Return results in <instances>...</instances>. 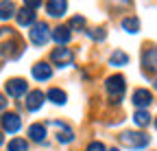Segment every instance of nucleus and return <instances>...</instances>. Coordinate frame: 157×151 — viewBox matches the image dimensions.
Instances as JSON below:
<instances>
[{
  "label": "nucleus",
  "mask_w": 157,
  "mask_h": 151,
  "mask_svg": "<svg viewBox=\"0 0 157 151\" xmlns=\"http://www.w3.org/2000/svg\"><path fill=\"white\" fill-rule=\"evenodd\" d=\"M44 99H46V94H44L42 90H33V92L26 94V107H29L31 112H37L39 107L44 105Z\"/></svg>",
  "instance_id": "obj_9"
},
{
  "label": "nucleus",
  "mask_w": 157,
  "mask_h": 151,
  "mask_svg": "<svg viewBox=\"0 0 157 151\" xmlns=\"http://www.w3.org/2000/svg\"><path fill=\"white\" fill-rule=\"evenodd\" d=\"M155 90H157V79H155Z\"/></svg>",
  "instance_id": "obj_29"
},
{
  "label": "nucleus",
  "mask_w": 157,
  "mask_h": 151,
  "mask_svg": "<svg viewBox=\"0 0 157 151\" xmlns=\"http://www.w3.org/2000/svg\"><path fill=\"white\" fill-rule=\"evenodd\" d=\"M59 129H61V131H59V136H57V140L59 142H72V138H74V131L70 129V127H66L63 123H55Z\"/></svg>",
  "instance_id": "obj_17"
},
{
  "label": "nucleus",
  "mask_w": 157,
  "mask_h": 151,
  "mask_svg": "<svg viewBox=\"0 0 157 151\" xmlns=\"http://www.w3.org/2000/svg\"><path fill=\"white\" fill-rule=\"evenodd\" d=\"M0 125H2V129L7 134H17L20 127H22V118H20L15 112H5L2 118H0Z\"/></svg>",
  "instance_id": "obj_4"
},
{
  "label": "nucleus",
  "mask_w": 157,
  "mask_h": 151,
  "mask_svg": "<svg viewBox=\"0 0 157 151\" xmlns=\"http://www.w3.org/2000/svg\"><path fill=\"white\" fill-rule=\"evenodd\" d=\"M68 29L70 31H83L85 29V18L83 15H74L70 20V24H68Z\"/></svg>",
  "instance_id": "obj_22"
},
{
  "label": "nucleus",
  "mask_w": 157,
  "mask_h": 151,
  "mask_svg": "<svg viewBox=\"0 0 157 151\" xmlns=\"http://www.w3.org/2000/svg\"><path fill=\"white\" fill-rule=\"evenodd\" d=\"M105 90L109 92V97H111L113 103H120L122 94H124V90H127L124 77H122V74H111V77L105 81Z\"/></svg>",
  "instance_id": "obj_1"
},
{
  "label": "nucleus",
  "mask_w": 157,
  "mask_h": 151,
  "mask_svg": "<svg viewBox=\"0 0 157 151\" xmlns=\"http://www.w3.org/2000/svg\"><path fill=\"white\" fill-rule=\"evenodd\" d=\"M39 5H42V0H24V7H26V9H33V11H35Z\"/></svg>",
  "instance_id": "obj_25"
},
{
  "label": "nucleus",
  "mask_w": 157,
  "mask_h": 151,
  "mask_svg": "<svg viewBox=\"0 0 157 151\" xmlns=\"http://www.w3.org/2000/svg\"><path fill=\"white\" fill-rule=\"evenodd\" d=\"M50 64L66 68L68 64H72V50H70V48H63V46L52 48V53H50Z\"/></svg>",
  "instance_id": "obj_5"
},
{
  "label": "nucleus",
  "mask_w": 157,
  "mask_h": 151,
  "mask_svg": "<svg viewBox=\"0 0 157 151\" xmlns=\"http://www.w3.org/2000/svg\"><path fill=\"white\" fill-rule=\"evenodd\" d=\"M151 103H153V94H151L148 90H144V88H137V90L133 92V105H135V107L144 109V107H148Z\"/></svg>",
  "instance_id": "obj_7"
},
{
  "label": "nucleus",
  "mask_w": 157,
  "mask_h": 151,
  "mask_svg": "<svg viewBox=\"0 0 157 151\" xmlns=\"http://www.w3.org/2000/svg\"><path fill=\"white\" fill-rule=\"evenodd\" d=\"M9 151H29V142L24 138H13L9 142Z\"/></svg>",
  "instance_id": "obj_21"
},
{
  "label": "nucleus",
  "mask_w": 157,
  "mask_h": 151,
  "mask_svg": "<svg viewBox=\"0 0 157 151\" xmlns=\"http://www.w3.org/2000/svg\"><path fill=\"white\" fill-rule=\"evenodd\" d=\"M87 35L92 37V40H96V42H98V40H105V31H103V29H94V31H87Z\"/></svg>",
  "instance_id": "obj_24"
},
{
  "label": "nucleus",
  "mask_w": 157,
  "mask_h": 151,
  "mask_svg": "<svg viewBox=\"0 0 157 151\" xmlns=\"http://www.w3.org/2000/svg\"><path fill=\"white\" fill-rule=\"evenodd\" d=\"M109 151H118V149H109Z\"/></svg>",
  "instance_id": "obj_30"
},
{
  "label": "nucleus",
  "mask_w": 157,
  "mask_h": 151,
  "mask_svg": "<svg viewBox=\"0 0 157 151\" xmlns=\"http://www.w3.org/2000/svg\"><path fill=\"white\" fill-rule=\"evenodd\" d=\"M2 140H5V138H2V131H0V145H2Z\"/></svg>",
  "instance_id": "obj_27"
},
{
  "label": "nucleus",
  "mask_w": 157,
  "mask_h": 151,
  "mask_svg": "<svg viewBox=\"0 0 157 151\" xmlns=\"http://www.w3.org/2000/svg\"><path fill=\"white\" fill-rule=\"evenodd\" d=\"M15 20H17V24H22V26H33L35 24V11L24 7V9H20L15 13Z\"/></svg>",
  "instance_id": "obj_12"
},
{
  "label": "nucleus",
  "mask_w": 157,
  "mask_h": 151,
  "mask_svg": "<svg viewBox=\"0 0 157 151\" xmlns=\"http://www.w3.org/2000/svg\"><path fill=\"white\" fill-rule=\"evenodd\" d=\"M17 13L13 0H0V20H9Z\"/></svg>",
  "instance_id": "obj_13"
},
{
  "label": "nucleus",
  "mask_w": 157,
  "mask_h": 151,
  "mask_svg": "<svg viewBox=\"0 0 157 151\" xmlns=\"http://www.w3.org/2000/svg\"><path fill=\"white\" fill-rule=\"evenodd\" d=\"M155 129H157V118H155Z\"/></svg>",
  "instance_id": "obj_28"
},
{
  "label": "nucleus",
  "mask_w": 157,
  "mask_h": 151,
  "mask_svg": "<svg viewBox=\"0 0 157 151\" xmlns=\"http://www.w3.org/2000/svg\"><path fill=\"white\" fill-rule=\"evenodd\" d=\"M122 29L127 33H137V31H140V20H137V18H124V20H122Z\"/></svg>",
  "instance_id": "obj_20"
},
{
  "label": "nucleus",
  "mask_w": 157,
  "mask_h": 151,
  "mask_svg": "<svg viewBox=\"0 0 157 151\" xmlns=\"http://www.w3.org/2000/svg\"><path fill=\"white\" fill-rule=\"evenodd\" d=\"M46 11H48V15H52V18L66 15V11H68V0H48Z\"/></svg>",
  "instance_id": "obj_10"
},
{
  "label": "nucleus",
  "mask_w": 157,
  "mask_h": 151,
  "mask_svg": "<svg viewBox=\"0 0 157 151\" xmlns=\"http://www.w3.org/2000/svg\"><path fill=\"white\" fill-rule=\"evenodd\" d=\"M142 66L146 72H157V48H146L142 53Z\"/></svg>",
  "instance_id": "obj_8"
},
{
  "label": "nucleus",
  "mask_w": 157,
  "mask_h": 151,
  "mask_svg": "<svg viewBox=\"0 0 157 151\" xmlns=\"http://www.w3.org/2000/svg\"><path fill=\"white\" fill-rule=\"evenodd\" d=\"M5 90H7V94H9V97L20 99L22 94H26L29 85H26V81H24V79H9V81L5 83Z\"/></svg>",
  "instance_id": "obj_6"
},
{
  "label": "nucleus",
  "mask_w": 157,
  "mask_h": 151,
  "mask_svg": "<svg viewBox=\"0 0 157 151\" xmlns=\"http://www.w3.org/2000/svg\"><path fill=\"white\" fill-rule=\"evenodd\" d=\"M46 97H48V101H52L55 105H63V103L68 101V97H66V92H63V90H59V88H50Z\"/></svg>",
  "instance_id": "obj_16"
},
{
  "label": "nucleus",
  "mask_w": 157,
  "mask_h": 151,
  "mask_svg": "<svg viewBox=\"0 0 157 151\" xmlns=\"http://www.w3.org/2000/svg\"><path fill=\"white\" fill-rule=\"evenodd\" d=\"M50 35H52V33H50V29H48L46 22H35V24L31 26V31H29V37H31V42H33L35 46H44V44L48 42Z\"/></svg>",
  "instance_id": "obj_3"
},
{
  "label": "nucleus",
  "mask_w": 157,
  "mask_h": 151,
  "mask_svg": "<svg viewBox=\"0 0 157 151\" xmlns=\"http://www.w3.org/2000/svg\"><path fill=\"white\" fill-rule=\"evenodd\" d=\"M29 138H31L33 142H42V140L46 138V127L39 125V123L31 125V127H29Z\"/></svg>",
  "instance_id": "obj_15"
},
{
  "label": "nucleus",
  "mask_w": 157,
  "mask_h": 151,
  "mask_svg": "<svg viewBox=\"0 0 157 151\" xmlns=\"http://www.w3.org/2000/svg\"><path fill=\"white\" fill-rule=\"evenodd\" d=\"M52 40H55L59 46L68 44V42H70V29H68V26H63V24H61V26H57V29L52 31Z\"/></svg>",
  "instance_id": "obj_14"
},
{
  "label": "nucleus",
  "mask_w": 157,
  "mask_h": 151,
  "mask_svg": "<svg viewBox=\"0 0 157 151\" xmlns=\"http://www.w3.org/2000/svg\"><path fill=\"white\" fill-rule=\"evenodd\" d=\"M7 103H9V101L5 99V94H0V112H2V109L7 107Z\"/></svg>",
  "instance_id": "obj_26"
},
{
  "label": "nucleus",
  "mask_w": 157,
  "mask_h": 151,
  "mask_svg": "<svg viewBox=\"0 0 157 151\" xmlns=\"http://www.w3.org/2000/svg\"><path fill=\"white\" fill-rule=\"evenodd\" d=\"M52 77V68L46 64V62H37L35 66H33V79H37V81H48Z\"/></svg>",
  "instance_id": "obj_11"
},
{
  "label": "nucleus",
  "mask_w": 157,
  "mask_h": 151,
  "mask_svg": "<svg viewBox=\"0 0 157 151\" xmlns=\"http://www.w3.org/2000/svg\"><path fill=\"white\" fill-rule=\"evenodd\" d=\"M120 142L124 147H129V149H144L151 142V138L144 134V131H122V134H120Z\"/></svg>",
  "instance_id": "obj_2"
},
{
  "label": "nucleus",
  "mask_w": 157,
  "mask_h": 151,
  "mask_svg": "<svg viewBox=\"0 0 157 151\" xmlns=\"http://www.w3.org/2000/svg\"><path fill=\"white\" fill-rule=\"evenodd\" d=\"M85 151H107V147L101 142V140H94V142H90L87 145V149Z\"/></svg>",
  "instance_id": "obj_23"
},
{
  "label": "nucleus",
  "mask_w": 157,
  "mask_h": 151,
  "mask_svg": "<svg viewBox=\"0 0 157 151\" xmlns=\"http://www.w3.org/2000/svg\"><path fill=\"white\" fill-rule=\"evenodd\" d=\"M109 64L111 66H124V64H129V55L122 53V50H116V53H111Z\"/></svg>",
  "instance_id": "obj_18"
},
{
  "label": "nucleus",
  "mask_w": 157,
  "mask_h": 151,
  "mask_svg": "<svg viewBox=\"0 0 157 151\" xmlns=\"http://www.w3.org/2000/svg\"><path fill=\"white\" fill-rule=\"evenodd\" d=\"M133 121H135L137 127H146V125L151 123V114H148L146 109H137V112H135V116H133Z\"/></svg>",
  "instance_id": "obj_19"
}]
</instances>
